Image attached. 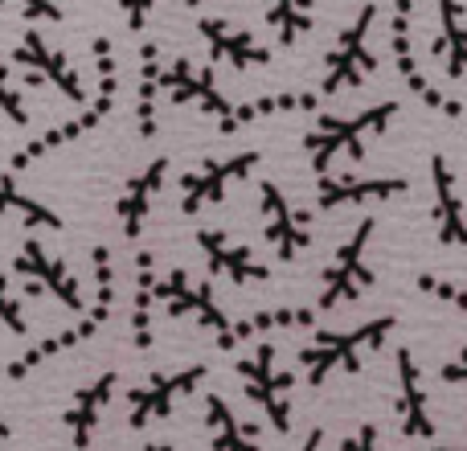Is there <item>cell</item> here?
Returning a JSON list of instances; mask_svg holds the SVG:
<instances>
[{
	"mask_svg": "<svg viewBox=\"0 0 467 451\" xmlns=\"http://www.w3.org/2000/svg\"><path fill=\"white\" fill-rule=\"evenodd\" d=\"M90 271H95V299L87 304V312L74 316L62 332H54V337L37 341L33 349H25L16 362H8L5 365L8 382H25L33 370H41L46 362L70 353V349H82L87 341H95V332L103 329L107 320H111L115 299H119V275H115V255H111L107 242H95V246H90Z\"/></svg>",
	"mask_w": 467,
	"mask_h": 451,
	"instance_id": "6da1fadb",
	"label": "cell"
},
{
	"mask_svg": "<svg viewBox=\"0 0 467 451\" xmlns=\"http://www.w3.org/2000/svg\"><path fill=\"white\" fill-rule=\"evenodd\" d=\"M90 54H95V74H99L95 99H90L87 107H78V115H74V120L54 123V128H46L41 136H33L21 152L8 156V173H13V177H16V173H25V169H33V164L46 161V156H54V152H62V148L78 144L82 136H90L95 128H103V123L111 120L115 103H119V62H115L111 37H95V41H90Z\"/></svg>",
	"mask_w": 467,
	"mask_h": 451,
	"instance_id": "7a4b0ae2",
	"label": "cell"
},
{
	"mask_svg": "<svg viewBox=\"0 0 467 451\" xmlns=\"http://www.w3.org/2000/svg\"><path fill=\"white\" fill-rule=\"evenodd\" d=\"M394 329H398V316H373V320L357 324V329H348V332H316V337L296 353V365L304 370V378L312 390H320L332 373L357 378V373L365 370V357L386 349V341L394 337Z\"/></svg>",
	"mask_w": 467,
	"mask_h": 451,
	"instance_id": "3957f363",
	"label": "cell"
},
{
	"mask_svg": "<svg viewBox=\"0 0 467 451\" xmlns=\"http://www.w3.org/2000/svg\"><path fill=\"white\" fill-rule=\"evenodd\" d=\"M398 120V103L365 107L357 115H316V123L304 131V152L316 177H328L337 161H365V144L378 140Z\"/></svg>",
	"mask_w": 467,
	"mask_h": 451,
	"instance_id": "277c9868",
	"label": "cell"
},
{
	"mask_svg": "<svg viewBox=\"0 0 467 451\" xmlns=\"http://www.w3.org/2000/svg\"><path fill=\"white\" fill-rule=\"evenodd\" d=\"M156 304L164 308V312L172 316V320H193L202 324L205 332L213 337V345L222 349V353H234V349L242 345L238 337V320L222 308L218 291H213L210 279H197V275H189L185 267H172V271L156 275Z\"/></svg>",
	"mask_w": 467,
	"mask_h": 451,
	"instance_id": "5b68a950",
	"label": "cell"
},
{
	"mask_svg": "<svg viewBox=\"0 0 467 451\" xmlns=\"http://www.w3.org/2000/svg\"><path fill=\"white\" fill-rule=\"evenodd\" d=\"M373 234H378V218H361L353 226V234L337 246L328 271L320 275V299H316V312H332V308H340V304H353V299H361L365 291L378 283V271H373L369 258H365Z\"/></svg>",
	"mask_w": 467,
	"mask_h": 451,
	"instance_id": "8992f818",
	"label": "cell"
},
{
	"mask_svg": "<svg viewBox=\"0 0 467 451\" xmlns=\"http://www.w3.org/2000/svg\"><path fill=\"white\" fill-rule=\"evenodd\" d=\"M238 378L246 398L263 411V419L275 427V435H291V373L279 370L271 341H254L246 357H238Z\"/></svg>",
	"mask_w": 467,
	"mask_h": 451,
	"instance_id": "52a82bcc",
	"label": "cell"
},
{
	"mask_svg": "<svg viewBox=\"0 0 467 451\" xmlns=\"http://www.w3.org/2000/svg\"><path fill=\"white\" fill-rule=\"evenodd\" d=\"M205 378H210V365L202 362L181 365V370H164V373H148L140 386L128 390V427L144 431L152 423H164L185 398H193L205 386Z\"/></svg>",
	"mask_w": 467,
	"mask_h": 451,
	"instance_id": "ba28073f",
	"label": "cell"
},
{
	"mask_svg": "<svg viewBox=\"0 0 467 451\" xmlns=\"http://www.w3.org/2000/svg\"><path fill=\"white\" fill-rule=\"evenodd\" d=\"M13 271L25 279V291L29 296H49L66 308V312L82 316L87 312V296H82L78 275L66 267V258H57L37 234L21 238V246L13 250Z\"/></svg>",
	"mask_w": 467,
	"mask_h": 451,
	"instance_id": "9c48e42d",
	"label": "cell"
},
{
	"mask_svg": "<svg viewBox=\"0 0 467 451\" xmlns=\"http://www.w3.org/2000/svg\"><path fill=\"white\" fill-rule=\"evenodd\" d=\"M258 164H263V152H254V148L230 152V156H213V161L197 164L193 173H185V177L177 181L181 185V214H185V218H197V214H205L210 205H222L230 197V189L242 185Z\"/></svg>",
	"mask_w": 467,
	"mask_h": 451,
	"instance_id": "30bf717a",
	"label": "cell"
},
{
	"mask_svg": "<svg viewBox=\"0 0 467 451\" xmlns=\"http://www.w3.org/2000/svg\"><path fill=\"white\" fill-rule=\"evenodd\" d=\"M258 214H263V238L279 263H296L312 250V218L304 205L291 202V194L275 181H258Z\"/></svg>",
	"mask_w": 467,
	"mask_h": 451,
	"instance_id": "8fae6325",
	"label": "cell"
},
{
	"mask_svg": "<svg viewBox=\"0 0 467 451\" xmlns=\"http://www.w3.org/2000/svg\"><path fill=\"white\" fill-rule=\"evenodd\" d=\"M8 66H21L25 79L41 82V87H54L66 103L87 107V87H82V74L74 70V62L62 54L57 46H49L37 29H25L16 49L8 54Z\"/></svg>",
	"mask_w": 467,
	"mask_h": 451,
	"instance_id": "7c38bea8",
	"label": "cell"
},
{
	"mask_svg": "<svg viewBox=\"0 0 467 451\" xmlns=\"http://www.w3.org/2000/svg\"><path fill=\"white\" fill-rule=\"evenodd\" d=\"M197 250H202L213 279H226L234 288H263V283H271V267L258 258V250H250L246 242H238L222 226H202L197 230Z\"/></svg>",
	"mask_w": 467,
	"mask_h": 451,
	"instance_id": "4fadbf2b",
	"label": "cell"
},
{
	"mask_svg": "<svg viewBox=\"0 0 467 451\" xmlns=\"http://www.w3.org/2000/svg\"><path fill=\"white\" fill-rule=\"evenodd\" d=\"M161 90L181 107H202L210 120H218L222 136H234V103L222 95V87L213 82L210 70L193 66L189 58H177L169 70H161Z\"/></svg>",
	"mask_w": 467,
	"mask_h": 451,
	"instance_id": "5bb4252c",
	"label": "cell"
},
{
	"mask_svg": "<svg viewBox=\"0 0 467 451\" xmlns=\"http://www.w3.org/2000/svg\"><path fill=\"white\" fill-rule=\"evenodd\" d=\"M115 390H119V373L107 370V373H99V378L82 382V386L70 394V403H66V411H62V435L70 439L74 451H90Z\"/></svg>",
	"mask_w": 467,
	"mask_h": 451,
	"instance_id": "9a60e30c",
	"label": "cell"
},
{
	"mask_svg": "<svg viewBox=\"0 0 467 451\" xmlns=\"http://www.w3.org/2000/svg\"><path fill=\"white\" fill-rule=\"evenodd\" d=\"M169 169H172V161L161 152V156H152L140 173H131V177L123 181L119 197H115V218H119V230H123L128 242H136L140 234H144L156 197H161V189L169 185Z\"/></svg>",
	"mask_w": 467,
	"mask_h": 451,
	"instance_id": "2e32d148",
	"label": "cell"
},
{
	"mask_svg": "<svg viewBox=\"0 0 467 451\" xmlns=\"http://www.w3.org/2000/svg\"><path fill=\"white\" fill-rule=\"evenodd\" d=\"M410 197V181L406 177H316V210H348V205H381Z\"/></svg>",
	"mask_w": 467,
	"mask_h": 451,
	"instance_id": "e0dca14e",
	"label": "cell"
},
{
	"mask_svg": "<svg viewBox=\"0 0 467 451\" xmlns=\"http://www.w3.org/2000/svg\"><path fill=\"white\" fill-rule=\"evenodd\" d=\"M398 362V427L406 439H435V414H431V394H427V378L422 365L414 357L410 345H402L394 353Z\"/></svg>",
	"mask_w": 467,
	"mask_h": 451,
	"instance_id": "ac0fdd59",
	"label": "cell"
},
{
	"mask_svg": "<svg viewBox=\"0 0 467 451\" xmlns=\"http://www.w3.org/2000/svg\"><path fill=\"white\" fill-rule=\"evenodd\" d=\"M431 194H435V234L443 246H467V202L460 173L443 152L431 156Z\"/></svg>",
	"mask_w": 467,
	"mask_h": 451,
	"instance_id": "d6986e66",
	"label": "cell"
},
{
	"mask_svg": "<svg viewBox=\"0 0 467 451\" xmlns=\"http://www.w3.org/2000/svg\"><path fill=\"white\" fill-rule=\"evenodd\" d=\"M156 255L140 250L136 255V296H131V312H128V341L131 349L148 353L156 345Z\"/></svg>",
	"mask_w": 467,
	"mask_h": 451,
	"instance_id": "ffe728a7",
	"label": "cell"
},
{
	"mask_svg": "<svg viewBox=\"0 0 467 451\" xmlns=\"http://www.w3.org/2000/svg\"><path fill=\"white\" fill-rule=\"evenodd\" d=\"M369 16H373V13H365L361 21L353 25V33H345L340 49L332 54L328 79H324V99L337 95V90H353V87H361V82L373 74V54L365 49V25H369Z\"/></svg>",
	"mask_w": 467,
	"mask_h": 451,
	"instance_id": "44dd1931",
	"label": "cell"
},
{
	"mask_svg": "<svg viewBox=\"0 0 467 451\" xmlns=\"http://www.w3.org/2000/svg\"><path fill=\"white\" fill-rule=\"evenodd\" d=\"M202 406H205V435H210V451H263L258 447L254 427L234 411L218 390H210V394L202 398Z\"/></svg>",
	"mask_w": 467,
	"mask_h": 451,
	"instance_id": "7402d4cb",
	"label": "cell"
},
{
	"mask_svg": "<svg viewBox=\"0 0 467 451\" xmlns=\"http://www.w3.org/2000/svg\"><path fill=\"white\" fill-rule=\"evenodd\" d=\"M0 218H16L25 230H49V234L66 230V222L54 214V205L33 197L13 173H0Z\"/></svg>",
	"mask_w": 467,
	"mask_h": 451,
	"instance_id": "603a6c76",
	"label": "cell"
},
{
	"mask_svg": "<svg viewBox=\"0 0 467 451\" xmlns=\"http://www.w3.org/2000/svg\"><path fill=\"white\" fill-rule=\"evenodd\" d=\"M161 49L144 46L140 58V95H136V136L140 140H156L161 120H156V99H161Z\"/></svg>",
	"mask_w": 467,
	"mask_h": 451,
	"instance_id": "cb8c5ba5",
	"label": "cell"
},
{
	"mask_svg": "<svg viewBox=\"0 0 467 451\" xmlns=\"http://www.w3.org/2000/svg\"><path fill=\"white\" fill-rule=\"evenodd\" d=\"M394 54H398V70H402L406 87H410L414 95H419L422 103L431 107V111L447 115V120H460V115H463V107L455 103V99H447V95H443V90H439V87H431V82H427V74L419 70V62H414L410 46H406V37H402V25H398V37H394Z\"/></svg>",
	"mask_w": 467,
	"mask_h": 451,
	"instance_id": "d4e9b609",
	"label": "cell"
},
{
	"mask_svg": "<svg viewBox=\"0 0 467 451\" xmlns=\"http://www.w3.org/2000/svg\"><path fill=\"white\" fill-rule=\"evenodd\" d=\"M202 37L210 41L213 58H226V62H234L238 70H250V66L266 62V54L246 37V33H234L230 25H222V21H202Z\"/></svg>",
	"mask_w": 467,
	"mask_h": 451,
	"instance_id": "484cf974",
	"label": "cell"
},
{
	"mask_svg": "<svg viewBox=\"0 0 467 451\" xmlns=\"http://www.w3.org/2000/svg\"><path fill=\"white\" fill-rule=\"evenodd\" d=\"M312 107H316V95H291V90H283V95L254 99V103H242V107H234V131L250 128V123H258V120H275V115L312 111Z\"/></svg>",
	"mask_w": 467,
	"mask_h": 451,
	"instance_id": "4316f807",
	"label": "cell"
},
{
	"mask_svg": "<svg viewBox=\"0 0 467 451\" xmlns=\"http://www.w3.org/2000/svg\"><path fill=\"white\" fill-rule=\"evenodd\" d=\"M443 58L451 79H467V25L455 0H443Z\"/></svg>",
	"mask_w": 467,
	"mask_h": 451,
	"instance_id": "83f0119b",
	"label": "cell"
},
{
	"mask_svg": "<svg viewBox=\"0 0 467 451\" xmlns=\"http://www.w3.org/2000/svg\"><path fill=\"white\" fill-rule=\"evenodd\" d=\"M0 115H5L13 128H25L29 123V99L25 90L13 82V66L0 58Z\"/></svg>",
	"mask_w": 467,
	"mask_h": 451,
	"instance_id": "f1b7e54d",
	"label": "cell"
},
{
	"mask_svg": "<svg viewBox=\"0 0 467 451\" xmlns=\"http://www.w3.org/2000/svg\"><path fill=\"white\" fill-rule=\"evenodd\" d=\"M0 324H5L13 337H25V332H29V316H25V304L13 291V283H8L5 267H0Z\"/></svg>",
	"mask_w": 467,
	"mask_h": 451,
	"instance_id": "f546056e",
	"label": "cell"
},
{
	"mask_svg": "<svg viewBox=\"0 0 467 451\" xmlns=\"http://www.w3.org/2000/svg\"><path fill=\"white\" fill-rule=\"evenodd\" d=\"M419 291L435 296L439 304L455 308V312L467 316V283H451V279H439V275H419Z\"/></svg>",
	"mask_w": 467,
	"mask_h": 451,
	"instance_id": "4dcf8cb0",
	"label": "cell"
},
{
	"mask_svg": "<svg viewBox=\"0 0 467 451\" xmlns=\"http://www.w3.org/2000/svg\"><path fill=\"white\" fill-rule=\"evenodd\" d=\"M5 5L21 8L29 21H62V8H57L54 0H0V8H5Z\"/></svg>",
	"mask_w": 467,
	"mask_h": 451,
	"instance_id": "1f68e13d",
	"label": "cell"
},
{
	"mask_svg": "<svg viewBox=\"0 0 467 451\" xmlns=\"http://www.w3.org/2000/svg\"><path fill=\"white\" fill-rule=\"evenodd\" d=\"M340 451H386V447H381V431L373 423H361L348 439H340Z\"/></svg>",
	"mask_w": 467,
	"mask_h": 451,
	"instance_id": "d6a6232c",
	"label": "cell"
},
{
	"mask_svg": "<svg viewBox=\"0 0 467 451\" xmlns=\"http://www.w3.org/2000/svg\"><path fill=\"white\" fill-rule=\"evenodd\" d=\"M271 25H279L283 41H291L296 29H304V25L296 21V13H291V0H271Z\"/></svg>",
	"mask_w": 467,
	"mask_h": 451,
	"instance_id": "836d02e7",
	"label": "cell"
},
{
	"mask_svg": "<svg viewBox=\"0 0 467 451\" xmlns=\"http://www.w3.org/2000/svg\"><path fill=\"white\" fill-rule=\"evenodd\" d=\"M439 378H443V382H451V386H467V349L460 353V362H447V365H439Z\"/></svg>",
	"mask_w": 467,
	"mask_h": 451,
	"instance_id": "e575fe53",
	"label": "cell"
},
{
	"mask_svg": "<svg viewBox=\"0 0 467 451\" xmlns=\"http://www.w3.org/2000/svg\"><path fill=\"white\" fill-rule=\"evenodd\" d=\"M123 13H128L131 29H144L148 13H152V0H123Z\"/></svg>",
	"mask_w": 467,
	"mask_h": 451,
	"instance_id": "d590c367",
	"label": "cell"
},
{
	"mask_svg": "<svg viewBox=\"0 0 467 451\" xmlns=\"http://www.w3.org/2000/svg\"><path fill=\"white\" fill-rule=\"evenodd\" d=\"M320 447H324V427H312V431H307V439L296 451H320Z\"/></svg>",
	"mask_w": 467,
	"mask_h": 451,
	"instance_id": "8d00e7d4",
	"label": "cell"
},
{
	"mask_svg": "<svg viewBox=\"0 0 467 451\" xmlns=\"http://www.w3.org/2000/svg\"><path fill=\"white\" fill-rule=\"evenodd\" d=\"M8 439H13V427H8V423L0 419V444H8Z\"/></svg>",
	"mask_w": 467,
	"mask_h": 451,
	"instance_id": "74e56055",
	"label": "cell"
},
{
	"mask_svg": "<svg viewBox=\"0 0 467 451\" xmlns=\"http://www.w3.org/2000/svg\"><path fill=\"white\" fill-rule=\"evenodd\" d=\"M144 451H181V447H172V444H144Z\"/></svg>",
	"mask_w": 467,
	"mask_h": 451,
	"instance_id": "f35d334b",
	"label": "cell"
},
{
	"mask_svg": "<svg viewBox=\"0 0 467 451\" xmlns=\"http://www.w3.org/2000/svg\"><path fill=\"white\" fill-rule=\"evenodd\" d=\"M422 451H467V447H422Z\"/></svg>",
	"mask_w": 467,
	"mask_h": 451,
	"instance_id": "ab89813d",
	"label": "cell"
}]
</instances>
